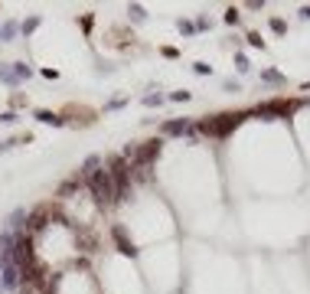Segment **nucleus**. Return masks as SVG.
Returning <instances> with one entry per match:
<instances>
[{"mask_svg":"<svg viewBox=\"0 0 310 294\" xmlns=\"http://www.w3.org/2000/svg\"><path fill=\"white\" fill-rule=\"evenodd\" d=\"M242 118H245V115H215V118L203 121L199 128H203L206 134H219V137H222V134H229V131L235 128V124H238Z\"/></svg>","mask_w":310,"mask_h":294,"instance_id":"nucleus-1","label":"nucleus"},{"mask_svg":"<svg viewBox=\"0 0 310 294\" xmlns=\"http://www.w3.org/2000/svg\"><path fill=\"white\" fill-rule=\"evenodd\" d=\"M62 118L75 121V124H95L98 111L88 108V105H65V108H62Z\"/></svg>","mask_w":310,"mask_h":294,"instance_id":"nucleus-2","label":"nucleus"},{"mask_svg":"<svg viewBox=\"0 0 310 294\" xmlns=\"http://www.w3.org/2000/svg\"><path fill=\"white\" fill-rule=\"evenodd\" d=\"M294 108H297V101H288V98H274V101H268L261 111H268V115H291Z\"/></svg>","mask_w":310,"mask_h":294,"instance_id":"nucleus-3","label":"nucleus"},{"mask_svg":"<svg viewBox=\"0 0 310 294\" xmlns=\"http://www.w3.org/2000/svg\"><path fill=\"white\" fill-rule=\"evenodd\" d=\"M271 30H274V33H284L288 26H284V20H271Z\"/></svg>","mask_w":310,"mask_h":294,"instance_id":"nucleus-4","label":"nucleus"}]
</instances>
